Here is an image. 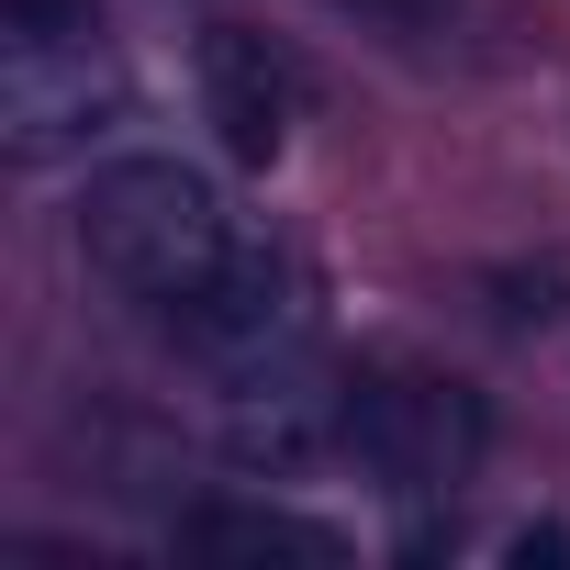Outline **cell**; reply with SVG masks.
I'll return each mask as SVG.
<instances>
[{
    "label": "cell",
    "instance_id": "6da1fadb",
    "mask_svg": "<svg viewBox=\"0 0 570 570\" xmlns=\"http://www.w3.org/2000/svg\"><path fill=\"white\" fill-rule=\"evenodd\" d=\"M224 246H235V213L179 157H112L79 190V257L112 279L124 303H146V314H168L179 292H202Z\"/></svg>",
    "mask_w": 570,
    "mask_h": 570
},
{
    "label": "cell",
    "instance_id": "7a4b0ae2",
    "mask_svg": "<svg viewBox=\"0 0 570 570\" xmlns=\"http://www.w3.org/2000/svg\"><path fill=\"white\" fill-rule=\"evenodd\" d=\"M213 381H257V370H292L314 358V279L292 268V246H268V235H235L213 257L202 292H179L157 314Z\"/></svg>",
    "mask_w": 570,
    "mask_h": 570
},
{
    "label": "cell",
    "instance_id": "3957f363",
    "mask_svg": "<svg viewBox=\"0 0 570 570\" xmlns=\"http://www.w3.org/2000/svg\"><path fill=\"white\" fill-rule=\"evenodd\" d=\"M492 448V414L470 381H436V370H370L347 381V459L381 481V492H459Z\"/></svg>",
    "mask_w": 570,
    "mask_h": 570
},
{
    "label": "cell",
    "instance_id": "277c9868",
    "mask_svg": "<svg viewBox=\"0 0 570 570\" xmlns=\"http://www.w3.org/2000/svg\"><path fill=\"white\" fill-rule=\"evenodd\" d=\"M135 79L101 57V35H0V135L23 168L90 157L101 135H124Z\"/></svg>",
    "mask_w": 570,
    "mask_h": 570
},
{
    "label": "cell",
    "instance_id": "5b68a950",
    "mask_svg": "<svg viewBox=\"0 0 570 570\" xmlns=\"http://www.w3.org/2000/svg\"><path fill=\"white\" fill-rule=\"evenodd\" d=\"M235 481H314L347 459V381H325L314 358L224 381V425H213Z\"/></svg>",
    "mask_w": 570,
    "mask_h": 570
},
{
    "label": "cell",
    "instance_id": "8992f818",
    "mask_svg": "<svg viewBox=\"0 0 570 570\" xmlns=\"http://www.w3.org/2000/svg\"><path fill=\"white\" fill-rule=\"evenodd\" d=\"M190 79H202V124L235 168H279V146H292V68L268 57V35L246 23H213L190 46Z\"/></svg>",
    "mask_w": 570,
    "mask_h": 570
},
{
    "label": "cell",
    "instance_id": "52a82bcc",
    "mask_svg": "<svg viewBox=\"0 0 570 570\" xmlns=\"http://www.w3.org/2000/svg\"><path fill=\"white\" fill-rule=\"evenodd\" d=\"M179 559H213V570H347V537L325 514H292L268 492H213L168 525Z\"/></svg>",
    "mask_w": 570,
    "mask_h": 570
},
{
    "label": "cell",
    "instance_id": "ba28073f",
    "mask_svg": "<svg viewBox=\"0 0 570 570\" xmlns=\"http://www.w3.org/2000/svg\"><path fill=\"white\" fill-rule=\"evenodd\" d=\"M347 12H358V23H381L392 46H436V35L459 23V0H347Z\"/></svg>",
    "mask_w": 570,
    "mask_h": 570
},
{
    "label": "cell",
    "instance_id": "9c48e42d",
    "mask_svg": "<svg viewBox=\"0 0 570 570\" xmlns=\"http://www.w3.org/2000/svg\"><path fill=\"white\" fill-rule=\"evenodd\" d=\"M0 35H90V0H0Z\"/></svg>",
    "mask_w": 570,
    "mask_h": 570
},
{
    "label": "cell",
    "instance_id": "30bf717a",
    "mask_svg": "<svg viewBox=\"0 0 570 570\" xmlns=\"http://www.w3.org/2000/svg\"><path fill=\"white\" fill-rule=\"evenodd\" d=\"M503 570H570V525H514L503 537Z\"/></svg>",
    "mask_w": 570,
    "mask_h": 570
}]
</instances>
